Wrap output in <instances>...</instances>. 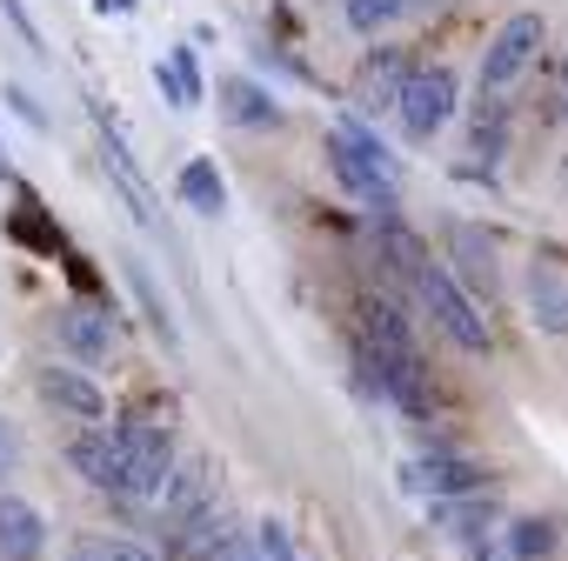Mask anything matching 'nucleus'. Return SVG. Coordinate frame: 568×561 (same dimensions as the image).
<instances>
[{
  "label": "nucleus",
  "mask_w": 568,
  "mask_h": 561,
  "mask_svg": "<svg viewBox=\"0 0 568 561\" xmlns=\"http://www.w3.org/2000/svg\"><path fill=\"white\" fill-rule=\"evenodd\" d=\"M541 128H568V54H555V68H548V81H541Z\"/></svg>",
  "instance_id": "nucleus-21"
},
{
  "label": "nucleus",
  "mask_w": 568,
  "mask_h": 561,
  "mask_svg": "<svg viewBox=\"0 0 568 561\" xmlns=\"http://www.w3.org/2000/svg\"><path fill=\"white\" fill-rule=\"evenodd\" d=\"M541 48H548V21L541 14H508L501 28H495V41H488V54H481V88L488 94H508L535 61H541Z\"/></svg>",
  "instance_id": "nucleus-4"
},
{
  "label": "nucleus",
  "mask_w": 568,
  "mask_h": 561,
  "mask_svg": "<svg viewBox=\"0 0 568 561\" xmlns=\"http://www.w3.org/2000/svg\"><path fill=\"white\" fill-rule=\"evenodd\" d=\"M174 194H181L201 221H221V214H227V181H221V167H214V161H187V167H181V181H174Z\"/></svg>",
  "instance_id": "nucleus-17"
},
{
  "label": "nucleus",
  "mask_w": 568,
  "mask_h": 561,
  "mask_svg": "<svg viewBox=\"0 0 568 561\" xmlns=\"http://www.w3.org/2000/svg\"><path fill=\"white\" fill-rule=\"evenodd\" d=\"M561 194H568V161H561Z\"/></svg>",
  "instance_id": "nucleus-30"
},
{
  "label": "nucleus",
  "mask_w": 568,
  "mask_h": 561,
  "mask_svg": "<svg viewBox=\"0 0 568 561\" xmlns=\"http://www.w3.org/2000/svg\"><path fill=\"white\" fill-rule=\"evenodd\" d=\"M501 147H508V101L481 88L475 121H468V161H481V154H488V161H501Z\"/></svg>",
  "instance_id": "nucleus-18"
},
{
  "label": "nucleus",
  "mask_w": 568,
  "mask_h": 561,
  "mask_svg": "<svg viewBox=\"0 0 568 561\" xmlns=\"http://www.w3.org/2000/svg\"><path fill=\"white\" fill-rule=\"evenodd\" d=\"M121 494L128 501H154L174 475V441L161 421H121Z\"/></svg>",
  "instance_id": "nucleus-3"
},
{
  "label": "nucleus",
  "mask_w": 568,
  "mask_h": 561,
  "mask_svg": "<svg viewBox=\"0 0 568 561\" xmlns=\"http://www.w3.org/2000/svg\"><path fill=\"white\" fill-rule=\"evenodd\" d=\"M415 295H422V308L435 315V328H442L462 355H488V348H495V341H488L481 308L468 302V288L455 280V267H448V261H435V254H428V267L415 274Z\"/></svg>",
  "instance_id": "nucleus-1"
},
{
  "label": "nucleus",
  "mask_w": 568,
  "mask_h": 561,
  "mask_svg": "<svg viewBox=\"0 0 568 561\" xmlns=\"http://www.w3.org/2000/svg\"><path fill=\"white\" fill-rule=\"evenodd\" d=\"M128 280H134V295H141V308H148V322H154V335H161V341L174 348V341H181V335H174V315L161 308V295H154V280H148V267H141V261H128Z\"/></svg>",
  "instance_id": "nucleus-22"
},
{
  "label": "nucleus",
  "mask_w": 568,
  "mask_h": 561,
  "mask_svg": "<svg viewBox=\"0 0 568 561\" xmlns=\"http://www.w3.org/2000/svg\"><path fill=\"white\" fill-rule=\"evenodd\" d=\"M555 521H541V514H521V521H508V554L515 561H548L555 554Z\"/></svg>",
  "instance_id": "nucleus-20"
},
{
  "label": "nucleus",
  "mask_w": 568,
  "mask_h": 561,
  "mask_svg": "<svg viewBox=\"0 0 568 561\" xmlns=\"http://www.w3.org/2000/svg\"><path fill=\"white\" fill-rule=\"evenodd\" d=\"M0 554H8V561H41L48 554V521L14 488H0Z\"/></svg>",
  "instance_id": "nucleus-10"
},
{
  "label": "nucleus",
  "mask_w": 568,
  "mask_h": 561,
  "mask_svg": "<svg viewBox=\"0 0 568 561\" xmlns=\"http://www.w3.org/2000/svg\"><path fill=\"white\" fill-rule=\"evenodd\" d=\"M68 461H74V475H81L88 488L121 494V435H114V428H88V435L68 448Z\"/></svg>",
  "instance_id": "nucleus-12"
},
{
  "label": "nucleus",
  "mask_w": 568,
  "mask_h": 561,
  "mask_svg": "<svg viewBox=\"0 0 568 561\" xmlns=\"http://www.w3.org/2000/svg\"><path fill=\"white\" fill-rule=\"evenodd\" d=\"M94 128H101V167H108V181L121 187V201H128V214H134L141 227H154V221H161V207H154V187L141 181V167L128 161V147H121V134L108 128V114H101V108H94Z\"/></svg>",
  "instance_id": "nucleus-8"
},
{
  "label": "nucleus",
  "mask_w": 568,
  "mask_h": 561,
  "mask_svg": "<svg viewBox=\"0 0 568 561\" xmlns=\"http://www.w3.org/2000/svg\"><path fill=\"white\" fill-rule=\"evenodd\" d=\"M14 468H21V435H14L8 421H0V488L14 481Z\"/></svg>",
  "instance_id": "nucleus-26"
},
{
  "label": "nucleus",
  "mask_w": 568,
  "mask_h": 561,
  "mask_svg": "<svg viewBox=\"0 0 568 561\" xmlns=\"http://www.w3.org/2000/svg\"><path fill=\"white\" fill-rule=\"evenodd\" d=\"M8 101H14V114H21V121H28V128H48V114H41V108H34V101H28V94H21V88H8Z\"/></svg>",
  "instance_id": "nucleus-28"
},
{
  "label": "nucleus",
  "mask_w": 568,
  "mask_h": 561,
  "mask_svg": "<svg viewBox=\"0 0 568 561\" xmlns=\"http://www.w3.org/2000/svg\"><path fill=\"white\" fill-rule=\"evenodd\" d=\"M207 508H214V461H181V468L168 475L161 501H154L161 528H168V534H181V528H187V521H201Z\"/></svg>",
  "instance_id": "nucleus-6"
},
{
  "label": "nucleus",
  "mask_w": 568,
  "mask_h": 561,
  "mask_svg": "<svg viewBox=\"0 0 568 561\" xmlns=\"http://www.w3.org/2000/svg\"><path fill=\"white\" fill-rule=\"evenodd\" d=\"M221 114H227L234 128H281L274 94H267V88H254L247 74H227V81H221Z\"/></svg>",
  "instance_id": "nucleus-15"
},
{
  "label": "nucleus",
  "mask_w": 568,
  "mask_h": 561,
  "mask_svg": "<svg viewBox=\"0 0 568 561\" xmlns=\"http://www.w3.org/2000/svg\"><path fill=\"white\" fill-rule=\"evenodd\" d=\"M455 108H462V81H455V68H415L408 88H402V101H395V128H402V141L428 147V141L455 121Z\"/></svg>",
  "instance_id": "nucleus-2"
},
{
  "label": "nucleus",
  "mask_w": 568,
  "mask_h": 561,
  "mask_svg": "<svg viewBox=\"0 0 568 561\" xmlns=\"http://www.w3.org/2000/svg\"><path fill=\"white\" fill-rule=\"evenodd\" d=\"M174 74H181L187 101H201V68H194V48H174Z\"/></svg>",
  "instance_id": "nucleus-27"
},
{
  "label": "nucleus",
  "mask_w": 568,
  "mask_h": 561,
  "mask_svg": "<svg viewBox=\"0 0 568 561\" xmlns=\"http://www.w3.org/2000/svg\"><path fill=\"white\" fill-rule=\"evenodd\" d=\"M428 514H435V528H448V534H462V541H475V534H488V528L501 521V508H495L488 488H481V494H455V501H428Z\"/></svg>",
  "instance_id": "nucleus-16"
},
{
  "label": "nucleus",
  "mask_w": 568,
  "mask_h": 561,
  "mask_svg": "<svg viewBox=\"0 0 568 561\" xmlns=\"http://www.w3.org/2000/svg\"><path fill=\"white\" fill-rule=\"evenodd\" d=\"M408 8H415V0H342V21H348L355 34L382 41V28H395V21H402Z\"/></svg>",
  "instance_id": "nucleus-19"
},
{
  "label": "nucleus",
  "mask_w": 568,
  "mask_h": 561,
  "mask_svg": "<svg viewBox=\"0 0 568 561\" xmlns=\"http://www.w3.org/2000/svg\"><path fill=\"white\" fill-rule=\"evenodd\" d=\"M402 481H408L415 494H428V501H455V494H481V488H488V475H481L468 455H455V448L415 455V461L402 468Z\"/></svg>",
  "instance_id": "nucleus-5"
},
{
  "label": "nucleus",
  "mask_w": 568,
  "mask_h": 561,
  "mask_svg": "<svg viewBox=\"0 0 568 561\" xmlns=\"http://www.w3.org/2000/svg\"><path fill=\"white\" fill-rule=\"evenodd\" d=\"M254 548H261V561H302V554H295V541H288V528H281V521H261V528H254Z\"/></svg>",
  "instance_id": "nucleus-23"
},
{
  "label": "nucleus",
  "mask_w": 568,
  "mask_h": 561,
  "mask_svg": "<svg viewBox=\"0 0 568 561\" xmlns=\"http://www.w3.org/2000/svg\"><path fill=\"white\" fill-rule=\"evenodd\" d=\"M94 8H101V14H128V8H134V0H94Z\"/></svg>",
  "instance_id": "nucleus-29"
},
{
  "label": "nucleus",
  "mask_w": 568,
  "mask_h": 561,
  "mask_svg": "<svg viewBox=\"0 0 568 561\" xmlns=\"http://www.w3.org/2000/svg\"><path fill=\"white\" fill-rule=\"evenodd\" d=\"M34 388H41V401H48L54 415L108 421V395H101V381H88L81 368H41V375H34Z\"/></svg>",
  "instance_id": "nucleus-9"
},
{
  "label": "nucleus",
  "mask_w": 568,
  "mask_h": 561,
  "mask_svg": "<svg viewBox=\"0 0 568 561\" xmlns=\"http://www.w3.org/2000/svg\"><path fill=\"white\" fill-rule=\"evenodd\" d=\"M448 267H462L475 288H488V295H495V280H501V267H495V241H488L481 227H468V221L448 227Z\"/></svg>",
  "instance_id": "nucleus-14"
},
{
  "label": "nucleus",
  "mask_w": 568,
  "mask_h": 561,
  "mask_svg": "<svg viewBox=\"0 0 568 561\" xmlns=\"http://www.w3.org/2000/svg\"><path fill=\"white\" fill-rule=\"evenodd\" d=\"M0 14L14 21V34H21L28 48H41V28H34V14H28V0H0Z\"/></svg>",
  "instance_id": "nucleus-24"
},
{
  "label": "nucleus",
  "mask_w": 568,
  "mask_h": 561,
  "mask_svg": "<svg viewBox=\"0 0 568 561\" xmlns=\"http://www.w3.org/2000/svg\"><path fill=\"white\" fill-rule=\"evenodd\" d=\"M521 308H528V322H535L541 335H568V280L535 261V267L521 274Z\"/></svg>",
  "instance_id": "nucleus-11"
},
{
  "label": "nucleus",
  "mask_w": 568,
  "mask_h": 561,
  "mask_svg": "<svg viewBox=\"0 0 568 561\" xmlns=\"http://www.w3.org/2000/svg\"><path fill=\"white\" fill-rule=\"evenodd\" d=\"M408 74H415V61H408V48H375V54H362V68H355V101L368 108V114H395V101H402V88H408Z\"/></svg>",
  "instance_id": "nucleus-7"
},
{
  "label": "nucleus",
  "mask_w": 568,
  "mask_h": 561,
  "mask_svg": "<svg viewBox=\"0 0 568 561\" xmlns=\"http://www.w3.org/2000/svg\"><path fill=\"white\" fill-rule=\"evenodd\" d=\"M94 561H161L154 548H141V541H101L94 548Z\"/></svg>",
  "instance_id": "nucleus-25"
},
{
  "label": "nucleus",
  "mask_w": 568,
  "mask_h": 561,
  "mask_svg": "<svg viewBox=\"0 0 568 561\" xmlns=\"http://www.w3.org/2000/svg\"><path fill=\"white\" fill-rule=\"evenodd\" d=\"M54 335H61V348H68L74 361H108V355H114V328H108L94 308H61V315H54Z\"/></svg>",
  "instance_id": "nucleus-13"
}]
</instances>
